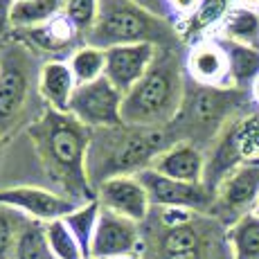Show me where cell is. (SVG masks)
Segmentation results:
<instances>
[{
    "instance_id": "obj_1",
    "label": "cell",
    "mask_w": 259,
    "mask_h": 259,
    "mask_svg": "<svg viewBox=\"0 0 259 259\" xmlns=\"http://www.w3.org/2000/svg\"><path fill=\"white\" fill-rule=\"evenodd\" d=\"M29 136L59 194L77 203L95 201V189L86 171L91 128L79 124L70 113H59L46 106L43 115L29 126Z\"/></svg>"
},
{
    "instance_id": "obj_14",
    "label": "cell",
    "mask_w": 259,
    "mask_h": 259,
    "mask_svg": "<svg viewBox=\"0 0 259 259\" xmlns=\"http://www.w3.org/2000/svg\"><path fill=\"white\" fill-rule=\"evenodd\" d=\"M95 201L99 203L102 210L115 212L119 217L140 223V226L151 214L149 194L138 176H115L104 181L95 189Z\"/></svg>"
},
{
    "instance_id": "obj_12",
    "label": "cell",
    "mask_w": 259,
    "mask_h": 259,
    "mask_svg": "<svg viewBox=\"0 0 259 259\" xmlns=\"http://www.w3.org/2000/svg\"><path fill=\"white\" fill-rule=\"evenodd\" d=\"M0 205L12 207V210L25 214L32 221L52 223L66 219L70 212H74L79 205L74 198H68L63 194L54 192L46 187H34V185H18L0 189Z\"/></svg>"
},
{
    "instance_id": "obj_38",
    "label": "cell",
    "mask_w": 259,
    "mask_h": 259,
    "mask_svg": "<svg viewBox=\"0 0 259 259\" xmlns=\"http://www.w3.org/2000/svg\"><path fill=\"white\" fill-rule=\"evenodd\" d=\"M88 259H95V257H88Z\"/></svg>"
},
{
    "instance_id": "obj_36",
    "label": "cell",
    "mask_w": 259,
    "mask_h": 259,
    "mask_svg": "<svg viewBox=\"0 0 259 259\" xmlns=\"http://www.w3.org/2000/svg\"><path fill=\"white\" fill-rule=\"evenodd\" d=\"M255 214H257V217H259V203H257V207H255Z\"/></svg>"
},
{
    "instance_id": "obj_22",
    "label": "cell",
    "mask_w": 259,
    "mask_h": 259,
    "mask_svg": "<svg viewBox=\"0 0 259 259\" xmlns=\"http://www.w3.org/2000/svg\"><path fill=\"white\" fill-rule=\"evenodd\" d=\"M217 38L259 50V14L235 7L228 14L226 21L221 23Z\"/></svg>"
},
{
    "instance_id": "obj_37",
    "label": "cell",
    "mask_w": 259,
    "mask_h": 259,
    "mask_svg": "<svg viewBox=\"0 0 259 259\" xmlns=\"http://www.w3.org/2000/svg\"><path fill=\"white\" fill-rule=\"evenodd\" d=\"M252 162H255V165H259V158H257V160H252Z\"/></svg>"
},
{
    "instance_id": "obj_18",
    "label": "cell",
    "mask_w": 259,
    "mask_h": 259,
    "mask_svg": "<svg viewBox=\"0 0 259 259\" xmlns=\"http://www.w3.org/2000/svg\"><path fill=\"white\" fill-rule=\"evenodd\" d=\"M77 79L68 61H46L38 68L36 91L48 108L59 113H68L72 95L77 91Z\"/></svg>"
},
{
    "instance_id": "obj_9",
    "label": "cell",
    "mask_w": 259,
    "mask_h": 259,
    "mask_svg": "<svg viewBox=\"0 0 259 259\" xmlns=\"http://www.w3.org/2000/svg\"><path fill=\"white\" fill-rule=\"evenodd\" d=\"M259 203V165L246 162L230 171L214 189V203L210 217L223 226H232L241 217L255 212Z\"/></svg>"
},
{
    "instance_id": "obj_16",
    "label": "cell",
    "mask_w": 259,
    "mask_h": 259,
    "mask_svg": "<svg viewBox=\"0 0 259 259\" xmlns=\"http://www.w3.org/2000/svg\"><path fill=\"white\" fill-rule=\"evenodd\" d=\"M156 54H158V48L151 46V43L108 48L104 77L122 95H126L147 74L151 63L156 61Z\"/></svg>"
},
{
    "instance_id": "obj_26",
    "label": "cell",
    "mask_w": 259,
    "mask_h": 259,
    "mask_svg": "<svg viewBox=\"0 0 259 259\" xmlns=\"http://www.w3.org/2000/svg\"><path fill=\"white\" fill-rule=\"evenodd\" d=\"M14 259H57L54 252L50 250L46 223L27 219V223H25L21 232V239H18Z\"/></svg>"
},
{
    "instance_id": "obj_33",
    "label": "cell",
    "mask_w": 259,
    "mask_h": 259,
    "mask_svg": "<svg viewBox=\"0 0 259 259\" xmlns=\"http://www.w3.org/2000/svg\"><path fill=\"white\" fill-rule=\"evenodd\" d=\"M237 7L248 9V12L259 14V0H237Z\"/></svg>"
},
{
    "instance_id": "obj_4",
    "label": "cell",
    "mask_w": 259,
    "mask_h": 259,
    "mask_svg": "<svg viewBox=\"0 0 259 259\" xmlns=\"http://www.w3.org/2000/svg\"><path fill=\"white\" fill-rule=\"evenodd\" d=\"M140 43H151L156 48H178L183 41L176 25L142 7L136 0H99L97 21L88 32L86 46L108 50Z\"/></svg>"
},
{
    "instance_id": "obj_39",
    "label": "cell",
    "mask_w": 259,
    "mask_h": 259,
    "mask_svg": "<svg viewBox=\"0 0 259 259\" xmlns=\"http://www.w3.org/2000/svg\"><path fill=\"white\" fill-rule=\"evenodd\" d=\"M0 46H3V41H0Z\"/></svg>"
},
{
    "instance_id": "obj_5",
    "label": "cell",
    "mask_w": 259,
    "mask_h": 259,
    "mask_svg": "<svg viewBox=\"0 0 259 259\" xmlns=\"http://www.w3.org/2000/svg\"><path fill=\"white\" fill-rule=\"evenodd\" d=\"M140 228L142 259H232L228 228L210 214H196L176 228L160 226L149 214Z\"/></svg>"
},
{
    "instance_id": "obj_11",
    "label": "cell",
    "mask_w": 259,
    "mask_h": 259,
    "mask_svg": "<svg viewBox=\"0 0 259 259\" xmlns=\"http://www.w3.org/2000/svg\"><path fill=\"white\" fill-rule=\"evenodd\" d=\"M140 178L149 194L151 207H187V210L210 214L214 194L205 187V183H183L174 181L169 176H162L156 169H142L136 174Z\"/></svg>"
},
{
    "instance_id": "obj_19",
    "label": "cell",
    "mask_w": 259,
    "mask_h": 259,
    "mask_svg": "<svg viewBox=\"0 0 259 259\" xmlns=\"http://www.w3.org/2000/svg\"><path fill=\"white\" fill-rule=\"evenodd\" d=\"M237 7V0H201L198 9L178 25V36L183 43L194 46V43L203 41V38L217 36L221 23L228 18V14Z\"/></svg>"
},
{
    "instance_id": "obj_25",
    "label": "cell",
    "mask_w": 259,
    "mask_h": 259,
    "mask_svg": "<svg viewBox=\"0 0 259 259\" xmlns=\"http://www.w3.org/2000/svg\"><path fill=\"white\" fill-rule=\"evenodd\" d=\"M72 68V74L77 83H91L104 77V68H106V50H99L93 46H81L77 52L68 59Z\"/></svg>"
},
{
    "instance_id": "obj_15",
    "label": "cell",
    "mask_w": 259,
    "mask_h": 259,
    "mask_svg": "<svg viewBox=\"0 0 259 259\" xmlns=\"http://www.w3.org/2000/svg\"><path fill=\"white\" fill-rule=\"evenodd\" d=\"M185 74L196 86L232 88L228 54L217 36L203 38L185 50Z\"/></svg>"
},
{
    "instance_id": "obj_17",
    "label": "cell",
    "mask_w": 259,
    "mask_h": 259,
    "mask_svg": "<svg viewBox=\"0 0 259 259\" xmlns=\"http://www.w3.org/2000/svg\"><path fill=\"white\" fill-rule=\"evenodd\" d=\"M205 151L196 144L176 142L158 156L151 169H156L162 176H169L174 181L183 183H203L205 178Z\"/></svg>"
},
{
    "instance_id": "obj_7",
    "label": "cell",
    "mask_w": 259,
    "mask_h": 259,
    "mask_svg": "<svg viewBox=\"0 0 259 259\" xmlns=\"http://www.w3.org/2000/svg\"><path fill=\"white\" fill-rule=\"evenodd\" d=\"M205 187L214 194L219 183L237 167L259 158V111L255 106L235 115L205 151Z\"/></svg>"
},
{
    "instance_id": "obj_23",
    "label": "cell",
    "mask_w": 259,
    "mask_h": 259,
    "mask_svg": "<svg viewBox=\"0 0 259 259\" xmlns=\"http://www.w3.org/2000/svg\"><path fill=\"white\" fill-rule=\"evenodd\" d=\"M226 235L232 259H259V217L255 212L228 226Z\"/></svg>"
},
{
    "instance_id": "obj_21",
    "label": "cell",
    "mask_w": 259,
    "mask_h": 259,
    "mask_svg": "<svg viewBox=\"0 0 259 259\" xmlns=\"http://www.w3.org/2000/svg\"><path fill=\"white\" fill-rule=\"evenodd\" d=\"M68 0H16L12 12L14 32L18 29H32L52 23L66 9Z\"/></svg>"
},
{
    "instance_id": "obj_10",
    "label": "cell",
    "mask_w": 259,
    "mask_h": 259,
    "mask_svg": "<svg viewBox=\"0 0 259 259\" xmlns=\"http://www.w3.org/2000/svg\"><path fill=\"white\" fill-rule=\"evenodd\" d=\"M122 102L124 95L106 77H102L77 86L68 113L91 131L122 126Z\"/></svg>"
},
{
    "instance_id": "obj_27",
    "label": "cell",
    "mask_w": 259,
    "mask_h": 259,
    "mask_svg": "<svg viewBox=\"0 0 259 259\" xmlns=\"http://www.w3.org/2000/svg\"><path fill=\"white\" fill-rule=\"evenodd\" d=\"M25 223H27L25 214L0 205V259H14Z\"/></svg>"
},
{
    "instance_id": "obj_13",
    "label": "cell",
    "mask_w": 259,
    "mask_h": 259,
    "mask_svg": "<svg viewBox=\"0 0 259 259\" xmlns=\"http://www.w3.org/2000/svg\"><path fill=\"white\" fill-rule=\"evenodd\" d=\"M140 252H142L140 223L131 221V219H124L108 210L99 212L91 257L111 259V257H122V255H140Z\"/></svg>"
},
{
    "instance_id": "obj_28",
    "label": "cell",
    "mask_w": 259,
    "mask_h": 259,
    "mask_svg": "<svg viewBox=\"0 0 259 259\" xmlns=\"http://www.w3.org/2000/svg\"><path fill=\"white\" fill-rule=\"evenodd\" d=\"M46 235H48L50 250L54 252L57 259H86L81 248H79L77 239L72 237V232L68 230L63 221L46 223Z\"/></svg>"
},
{
    "instance_id": "obj_20",
    "label": "cell",
    "mask_w": 259,
    "mask_h": 259,
    "mask_svg": "<svg viewBox=\"0 0 259 259\" xmlns=\"http://www.w3.org/2000/svg\"><path fill=\"white\" fill-rule=\"evenodd\" d=\"M219 41H221V46L228 54L232 88L243 91V93H250V88L255 86V81L259 79V50L223 41V38H219Z\"/></svg>"
},
{
    "instance_id": "obj_24",
    "label": "cell",
    "mask_w": 259,
    "mask_h": 259,
    "mask_svg": "<svg viewBox=\"0 0 259 259\" xmlns=\"http://www.w3.org/2000/svg\"><path fill=\"white\" fill-rule=\"evenodd\" d=\"M99 207L97 201H91V203H83L79 205L74 212H70L66 219H61L66 223V228L72 232V237L77 239L79 248H81L83 257H91V248H93V237H95V230H97V221H99Z\"/></svg>"
},
{
    "instance_id": "obj_35",
    "label": "cell",
    "mask_w": 259,
    "mask_h": 259,
    "mask_svg": "<svg viewBox=\"0 0 259 259\" xmlns=\"http://www.w3.org/2000/svg\"><path fill=\"white\" fill-rule=\"evenodd\" d=\"M111 259H142L140 255H122V257H111Z\"/></svg>"
},
{
    "instance_id": "obj_2",
    "label": "cell",
    "mask_w": 259,
    "mask_h": 259,
    "mask_svg": "<svg viewBox=\"0 0 259 259\" xmlns=\"http://www.w3.org/2000/svg\"><path fill=\"white\" fill-rule=\"evenodd\" d=\"M187 91L185 57L178 48H158L147 74L124 95L122 124L131 128H169Z\"/></svg>"
},
{
    "instance_id": "obj_6",
    "label": "cell",
    "mask_w": 259,
    "mask_h": 259,
    "mask_svg": "<svg viewBox=\"0 0 259 259\" xmlns=\"http://www.w3.org/2000/svg\"><path fill=\"white\" fill-rule=\"evenodd\" d=\"M246 104H252L250 93L237 88H205L187 79L183 108L169 128L176 142L196 144L198 149L207 151L221 128L241 111L250 108Z\"/></svg>"
},
{
    "instance_id": "obj_32",
    "label": "cell",
    "mask_w": 259,
    "mask_h": 259,
    "mask_svg": "<svg viewBox=\"0 0 259 259\" xmlns=\"http://www.w3.org/2000/svg\"><path fill=\"white\" fill-rule=\"evenodd\" d=\"M136 3H140L142 7L151 9L153 14H158L160 18H165V21L171 23V16H169V12H167V3H165V0H136Z\"/></svg>"
},
{
    "instance_id": "obj_30",
    "label": "cell",
    "mask_w": 259,
    "mask_h": 259,
    "mask_svg": "<svg viewBox=\"0 0 259 259\" xmlns=\"http://www.w3.org/2000/svg\"><path fill=\"white\" fill-rule=\"evenodd\" d=\"M165 3H167L169 16H171V23L178 27L183 21H187V18L196 12L201 0H165Z\"/></svg>"
},
{
    "instance_id": "obj_3",
    "label": "cell",
    "mask_w": 259,
    "mask_h": 259,
    "mask_svg": "<svg viewBox=\"0 0 259 259\" xmlns=\"http://www.w3.org/2000/svg\"><path fill=\"white\" fill-rule=\"evenodd\" d=\"M176 144L171 128L111 126L91 131L86 171L93 189L115 176H136L153 167L162 151Z\"/></svg>"
},
{
    "instance_id": "obj_31",
    "label": "cell",
    "mask_w": 259,
    "mask_h": 259,
    "mask_svg": "<svg viewBox=\"0 0 259 259\" xmlns=\"http://www.w3.org/2000/svg\"><path fill=\"white\" fill-rule=\"evenodd\" d=\"M16 0H0V41H7L14 36V25H12V12Z\"/></svg>"
},
{
    "instance_id": "obj_8",
    "label": "cell",
    "mask_w": 259,
    "mask_h": 259,
    "mask_svg": "<svg viewBox=\"0 0 259 259\" xmlns=\"http://www.w3.org/2000/svg\"><path fill=\"white\" fill-rule=\"evenodd\" d=\"M32 50L23 43L0 46V136L14 126L32 93Z\"/></svg>"
},
{
    "instance_id": "obj_29",
    "label": "cell",
    "mask_w": 259,
    "mask_h": 259,
    "mask_svg": "<svg viewBox=\"0 0 259 259\" xmlns=\"http://www.w3.org/2000/svg\"><path fill=\"white\" fill-rule=\"evenodd\" d=\"M97 12H99V0H68L63 16L86 41L88 32L95 27V21H97Z\"/></svg>"
},
{
    "instance_id": "obj_34",
    "label": "cell",
    "mask_w": 259,
    "mask_h": 259,
    "mask_svg": "<svg viewBox=\"0 0 259 259\" xmlns=\"http://www.w3.org/2000/svg\"><path fill=\"white\" fill-rule=\"evenodd\" d=\"M250 102H252V106L259 111V79L255 81V86L250 88Z\"/></svg>"
}]
</instances>
